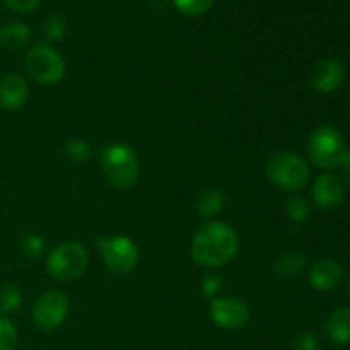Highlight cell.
Here are the masks:
<instances>
[{"label": "cell", "instance_id": "14", "mask_svg": "<svg viewBox=\"0 0 350 350\" xmlns=\"http://www.w3.org/2000/svg\"><path fill=\"white\" fill-rule=\"evenodd\" d=\"M327 335L332 338V342L338 345H345L350 342V306H344L335 310L328 317L325 323Z\"/></svg>", "mask_w": 350, "mask_h": 350}, {"label": "cell", "instance_id": "17", "mask_svg": "<svg viewBox=\"0 0 350 350\" xmlns=\"http://www.w3.org/2000/svg\"><path fill=\"white\" fill-rule=\"evenodd\" d=\"M306 267V256L303 253H286L280 258H277L273 270H275L277 277L280 279H291L294 275H299Z\"/></svg>", "mask_w": 350, "mask_h": 350}, {"label": "cell", "instance_id": "7", "mask_svg": "<svg viewBox=\"0 0 350 350\" xmlns=\"http://www.w3.org/2000/svg\"><path fill=\"white\" fill-rule=\"evenodd\" d=\"M98 246L106 269L115 275H126L139 263V248L126 236L98 238Z\"/></svg>", "mask_w": 350, "mask_h": 350}, {"label": "cell", "instance_id": "26", "mask_svg": "<svg viewBox=\"0 0 350 350\" xmlns=\"http://www.w3.org/2000/svg\"><path fill=\"white\" fill-rule=\"evenodd\" d=\"M318 338L311 332H303L294 338V350H317Z\"/></svg>", "mask_w": 350, "mask_h": 350}, {"label": "cell", "instance_id": "11", "mask_svg": "<svg viewBox=\"0 0 350 350\" xmlns=\"http://www.w3.org/2000/svg\"><path fill=\"white\" fill-rule=\"evenodd\" d=\"M345 195L344 181L338 176L325 173L314 180L313 200L320 208H335L342 204Z\"/></svg>", "mask_w": 350, "mask_h": 350}, {"label": "cell", "instance_id": "28", "mask_svg": "<svg viewBox=\"0 0 350 350\" xmlns=\"http://www.w3.org/2000/svg\"><path fill=\"white\" fill-rule=\"evenodd\" d=\"M338 170H340V180L347 181V183L350 185V149L347 147L344 152V156H342L340 163H338Z\"/></svg>", "mask_w": 350, "mask_h": 350}, {"label": "cell", "instance_id": "6", "mask_svg": "<svg viewBox=\"0 0 350 350\" xmlns=\"http://www.w3.org/2000/svg\"><path fill=\"white\" fill-rule=\"evenodd\" d=\"M345 149L347 147H345L342 133L330 125L317 129L308 140V152H310L311 161L321 170L337 167Z\"/></svg>", "mask_w": 350, "mask_h": 350}, {"label": "cell", "instance_id": "20", "mask_svg": "<svg viewBox=\"0 0 350 350\" xmlns=\"http://www.w3.org/2000/svg\"><path fill=\"white\" fill-rule=\"evenodd\" d=\"M23 303V294L16 286L9 284L0 291V311L2 313H12Z\"/></svg>", "mask_w": 350, "mask_h": 350}, {"label": "cell", "instance_id": "23", "mask_svg": "<svg viewBox=\"0 0 350 350\" xmlns=\"http://www.w3.org/2000/svg\"><path fill=\"white\" fill-rule=\"evenodd\" d=\"M17 345V330L7 318H0V350H14Z\"/></svg>", "mask_w": 350, "mask_h": 350}, {"label": "cell", "instance_id": "19", "mask_svg": "<svg viewBox=\"0 0 350 350\" xmlns=\"http://www.w3.org/2000/svg\"><path fill=\"white\" fill-rule=\"evenodd\" d=\"M64 152L72 163L75 164H84L88 163L91 157V146L82 139H70L64 146Z\"/></svg>", "mask_w": 350, "mask_h": 350}, {"label": "cell", "instance_id": "1", "mask_svg": "<svg viewBox=\"0 0 350 350\" xmlns=\"http://www.w3.org/2000/svg\"><path fill=\"white\" fill-rule=\"evenodd\" d=\"M239 238L231 226L221 221H208L202 226L191 241V258L198 267L217 269L236 256Z\"/></svg>", "mask_w": 350, "mask_h": 350}, {"label": "cell", "instance_id": "24", "mask_svg": "<svg viewBox=\"0 0 350 350\" xmlns=\"http://www.w3.org/2000/svg\"><path fill=\"white\" fill-rule=\"evenodd\" d=\"M23 252L26 253L29 258H40L44 252V241L41 236L38 234H27L23 239Z\"/></svg>", "mask_w": 350, "mask_h": 350}, {"label": "cell", "instance_id": "15", "mask_svg": "<svg viewBox=\"0 0 350 350\" xmlns=\"http://www.w3.org/2000/svg\"><path fill=\"white\" fill-rule=\"evenodd\" d=\"M31 40V29L23 23H7L0 27V44L7 50H21Z\"/></svg>", "mask_w": 350, "mask_h": 350}, {"label": "cell", "instance_id": "8", "mask_svg": "<svg viewBox=\"0 0 350 350\" xmlns=\"http://www.w3.org/2000/svg\"><path fill=\"white\" fill-rule=\"evenodd\" d=\"M68 308H70V303H68L67 294L62 291H48L34 303V323L43 332L57 330L67 318Z\"/></svg>", "mask_w": 350, "mask_h": 350}, {"label": "cell", "instance_id": "2", "mask_svg": "<svg viewBox=\"0 0 350 350\" xmlns=\"http://www.w3.org/2000/svg\"><path fill=\"white\" fill-rule=\"evenodd\" d=\"M101 170L113 187L126 190L139 180V156L129 144H109L101 152Z\"/></svg>", "mask_w": 350, "mask_h": 350}, {"label": "cell", "instance_id": "3", "mask_svg": "<svg viewBox=\"0 0 350 350\" xmlns=\"http://www.w3.org/2000/svg\"><path fill=\"white\" fill-rule=\"evenodd\" d=\"M310 164L294 152H275L265 164V176L273 187L284 191H297L310 181Z\"/></svg>", "mask_w": 350, "mask_h": 350}, {"label": "cell", "instance_id": "12", "mask_svg": "<svg viewBox=\"0 0 350 350\" xmlns=\"http://www.w3.org/2000/svg\"><path fill=\"white\" fill-rule=\"evenodd\" d=\"M342 277H344L342 267L334 260H320L310 270L311 286L321 293L337 289L342 282Z\"/></svg>", "mask_w": 350, "mask_h": 350}, {"label": "cell", "instance_id": "9", "mask_svg": "<svg viewBox=\"0 0 350 350\" xmlns=\"http://www.w3.org/2000/svg\"><path fill=\"white\" fill-rule=\"evenodd\" d=\"M211 318L217 327L224 330H239L248 325L252 313L248 304L239 297L222 296L211 301Z\"/></svg>", "mask_w": 350, "mask_h": 350}, {"label": "cell", "instance_id": "27", "mask_svg": "<svg viewBox=\"0 0 350 350\" xmlns=\"http://www.w3.org/2000/svg\"><path fill=\"white\" fill-rule=\"evenodd\" d=\"M10 10L17 14H27L40 5L41 0H3Z\"/></svg>", "mask_w": 350, "mask_h": 350}, {"label": "cell", "instance_id": "13", "mask_svg": "<svg viewBox=\"0 0 350 350\" xmlns=\"http://www.w3.org/2000/svg\"><path fill=\"white\" fill-rule=\"evenodd\" d=\"M27 82L19 74H7L0 79V106L3 109H19L27 101Z\"/></svg>", "mask_w": 350, "mask_h": 350}, {"label": "cell", "instance_id": "16", "mask_svg": "<svg viewBox=\"0 0 350 350\" xmlns=\"http://www.w3.org/2000/svg\"><path fill=\"white\" fill-rule=\"evenodd\" d=\"M224 207V193L219 188H205L197 197V212L202 217H214Z\"/></svg>", "mask_w": 350, "mask_h": 350}, {"label": "cell", "instance_id": "4", "mask_svg": "<svg viewBox=\"0 0 350 350\" xmlns=\"http://www.w3.org/2000/svg\"><path fill=\"white\" fill-rule=\"evenodd\" d=\"M88 262V250L82 243L65 241L51 250L46 258V270L55 280L70 282L85 272Z\"/></svg>", "mask_w": 350, "mask_h": 350}, {"label": "cell", "instance_id": "22", "mask_svg": "<svg viewBox=\"0 0 350 350\" xmlns=\"http://www.w3.org/2000/svg\"><path fill=\"white\" fill-rule=\"evenodd\" d=\"M214 0H174V5L185 16H202L212 7Z\"/></svg>", "mask_w": 350, "mask_h": 350}, {"label": "cell", "instance_id": "25", "mask_svg": "<svg viewBox=\"0 0 350 350\" xmlns=\"http://www.w3.org/2000/svg\"><path fill=\"white\" fill-rule=\"evenodd\" d=\"M222 289V277L219 273H208L202 280V293L207 297H217Z\"/></svg>", "mask_w": 350, "mask_h": 350}, {"label": "cell", "instance_id": "21", "mask_svg": "<svg viewBox=\"0 0 350 350\" xmlns=\"http://www.w3.org/2000/svg\"><path fill=\"white\" fill-rule=\"evenodd\" d=\"M65 31H67V23H65L60 14H53V16L46 17L43 24V33L46 40L60 41L65 36Z\"/></svg>", "mask_w": 350, "mask_h": 350}, {"label": "cell", "instance_id": "5", "mask_svg": "<svg viewBox=\"0 0 350 350\" xmlns=\"http://www.w3.org/2000/svg\"><path fill=\"white\" fill-rule=\"evenodd\" d=\"M24 62L29 77L41 85L58 84L65 75L64 58L48 44H34L26 53Z\"/></svg>", "mask_w": 350, "mask_h": 350}, {"label": "cell", "instance_id": "18", "mask_svg": "<svg viewBox=\"0 0 350 350\" xmlns=\"http://www.w3.org/2000/svg\"><path fill=\"white\" fill-rule=\"evenodd\" d=\"M286 212L289 215V219L296 224H303L310 219L311 214V204L306 197H301V195H294L287 200Z\"/></svg>", "mask_w": 350, "mask_h": 350}, {"label": "cell", "instance_id": "29", "mask_svg": "<svg viewBox=\"0 0 350 350\" xmlns=\"http://www.w3.org/2000/svg\"><path fill=\"white\" fill-rule=\"evenodd\" d=\"M349 293H350V282H349Z\"/></svg>", "mask_w": 350, "mask_h": 350}, {"label": "cell", "instance_id": "10", "mask_svg": "<svg viewBox=\"0 0 350 350\" xmlns=\"http://www.w3.org/2000/svg\"><path fill=\"white\" fill-rule=\"evenodd\" d=\"M347 77V68L337 58H323L311 67L310 84L314 91L321 94L334 92L344 84Z\"/></svg>", "mask_w": 350, "mask_h": 350}]
</instances>
